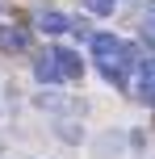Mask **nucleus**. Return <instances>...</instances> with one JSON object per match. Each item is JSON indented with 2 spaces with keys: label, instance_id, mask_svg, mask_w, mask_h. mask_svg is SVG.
Listing matches in <instances>:
<instances>
[{
  "label": "nucleus",
  "instance_id": "f257e3e1",
  "mask_svg": "<svg viewBox=\"0 0 155 159\" xmlns=\"http://www.w3.org/2000/svg\"><path fill=\"white\" fill-rule=\"evenodd\" d=\"M50 59H55V71H59V80H80V75H84V59L75 55V50L59 46V50H50Z\"/></svg>",
  "mask_w": 155,
  "mask_h": 159
},
{
  "label": "nucleus",
  "instance_id": "f03ea898",
  "mask_svg": "<svg viewBox=\"0 0 155 159\" xmlns=\"http://www.w3.org/2000/svg\"><path fill=\"white\" fill-rule=\"evenodd\" d=\"M92 55L101 59V63H117V55H122V38H113V34H92Z\"/></svg>",
  "mask_w": 155,
  "mask_h": 159
},
{
  "label": "nucleus",
  "instance_id": "7ed1b4c3",
  "mask_svg": "<svg viewBox=\"0 0 155 159\" xmlns=\"http://www.w3.org/2000/svg\"><path fill=\"white\" fill-rule=\"evenodd\" d=\"M139 101H147L155 109V59H143L139 63Z\"/></svg>",
  "mask_w": 155,
  "mask_h": 159
},
{
  "label": "nucleus",
  "instance_id": "20e7f679",
  "mask_svg": "<svg viewBox=\"0 0 155 159\" xmlns=\"http://www.w3.org/2000/svg\"><path fill=\"white\" fill-rule=\"evenodd\" d=\"M38 30L42 34H67V30H71V17L59 13V8H42V13H38Z\"/></svg>",
  "mask_w": 155,
  "mask_h": 159
},
{
  "label": "nucleus",
  "instance_id": "39448f33",
  "mask_svg": "<svg viewBox=\"0 0 155 159\" xmlns=\"http://www.w3.org/2000/svg\"><path fill=\"white\" fill-rule=\"evenodd\" d=\"M0 50H30V34L21 25H0Z\"/></svg>",
  "mask_w": 155,
  "mask_h": 159
},
{
  "label": "nucleus",
  "instance_id": "423d86ee",
  "mask_svg": "<svg viewBox=\"0 0 155 159\" xmlns=\"http://www.w3.org/2000/svg\"><path fill=\"white\" fill-rule=\"evenodd\" d=\"M34 80H38V84H55V80H59L50 55H38V59H34Z\"/></svg>",
  "mask_w": 155,
  "mask_h": 159
},
{
  "label": "nucleus",
  "instance_id": "0eeeda50",
  "mask_svg": "<svg viewBox=\"0 0 155 159\" xmlns=\"http://www.w3.org/2000/svg\"><path fill=\"white\" fill-rule=\"evenodd\" d=\"M84 8H88V13H97V17H109L117 8V0H84Z\"/></svg>",
  "mask_w": 155,
  "mask_h": 159
},
{
  "label": "nucleus",
  "instance_id": "6e6552de",
  "mask_svg": "<svg viewBox=\"0 0 155 159\" xmlns=\"http://www.w3.org/2000/svg\"><path fill=\"white\" fill-rule=\"evenodd\" d=\"M147 30L155 34V0H151V4H147Z\"/></svg>",
  "mask_w": 155,
  "mask_h": 159
}]
</instances>
